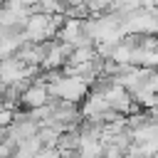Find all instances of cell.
Returning a JSON list of instances; mask_svg holds the SVG:
<instances>
[{
  "label": "cell",
  "mask_w": 158,
  "mask_h": 158,
  "mask_svg": "<svg viewBox=\"0 0 158 158\" xmlns=\"http://www.w3.org/2000/svg\"><path fill=\"white\" fill-rule=\"evenodd\" d=\"M62 20H64V15H49V12H42V10H32L25 17L22 35H25L27 42H47V40H54Z\"/></svg>",
  "instance_id": "1"
},
{
  "label": "cell",
  "mask_w": 158,
  "mask_h": 158,
  "mask_svg": "<svg viewBox=\"0 0 158 158\" xmlns=\"http://www.w3.org/2000/svg\"><path fill=\"white\" fill-rule=\"evenodd\" d=\"M49 96L54 99H62V101H72V104H79L86 94H89V81L79 74H57L49 84Z\"/></svg>",
  "instance_id": "2"
},
{
  "label": "cell",
  "mask_w": 158,
  "mask_h": 158,
  "mask_svg": "<svg viewBox=\"0 0 158 158\" xmlns=\"http://www.w3.org/2000/svg\"><path fill=\"white\" fill-rule=\"evenodd\" d=\"M47 101H49V89H47V84L40 81V79H32V81L20 91V106H22V109H37V106H42V104H47Z\"/></svg>",
  "instance_id": "3"
},
{
  "label": "cell",
  "mask_w": 158,
  "mask_h": 158,
  "mask_svg": "<svg viewBox=\"0 0 158 158\" xmlns=\"http://www.w3.org/2000/svg\"><path fill=\"white\" fill-rule=\"evenodd\" d=\"M114 2H116V0H86V5H89V12H91V15H101V12L111 10V7H114Z\"/></svg>",
  "instance_id": "4"
},
{
  "label": "cell",
  "mask_w": 158,
  "mask_h": 158,
  "mask_svg": "<svg viewBox=\"0 0 158 158\" xmlns=\"http://www.w3.org/2000/svg\"><path fill=\"white\" fill-rule=\"evenodd\" d=\"M72 158H99V156H86V153H79V151H77Z\"/></svg>",
  "instance_id": "5"
},
{
  "label": "cell",
  "mask_w": 158,
  "mask_h": 158,
  "mask_svg": "<svg viewBox=\"0 0 158 158\" xmlns=\"http://www.w3.org/2000/svg\"><path fill=\"white\" fill-rule=\"evenodd\" d=\"M99 158H106V156H99Z\"/></svg>",
  "instance_id": "6"
}]
</instances>
